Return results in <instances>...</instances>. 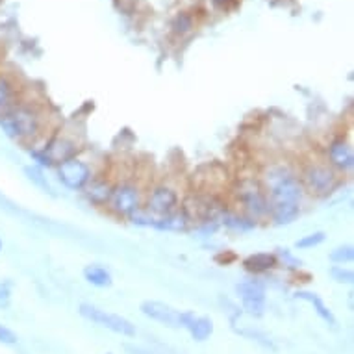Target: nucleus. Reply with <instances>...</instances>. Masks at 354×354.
<instances>
[{
	"label": "nucleus",
	"mask_w": 354,
	"mask_h": 354,
	"mask_svg": "<svg viewBox=\"0 0 354 354\" xmlns=\"http://www.w3.org/2000/svg\"><path fill=\"white\" fill-rule=\"evenodd\" d=\"M78 141L69 138V136H58V138H50L45 141L43 145L35 143L30 149V158L34 160V165L37 167H58L59 163L67 162L71 158L78 156Z\"/></svg>",
	"instance_id": "nucleus-3"
},
{
	"label": "nucleus",
	"mask_w": 354,
	"mask_h": 354,
	"mask_svg": "<svg viewBox=\"0 0 354 354\" xmlns=\"http://www.w3.org/2000/svg\"><path fill=\"white\" fill-rule=\"evenodd\" d=\"M124 351L128 354H156L149 351V348H143V347H136V345H124Z\"/></svg>",
	"instance_id": "nucleus-26"
},
{
	"label": "nucleus",
	"mask_w": 354,
	"mask_h": 354,
	"mask_svg": "<svg viewBox=\"0 0 354 354\" xmlns=\"http://www.w3.org/2000/svg\"><path fill=\"white\" fill-rule=\"evenodd\" d=\"M182 328L189 332V336L195 342L203 343L212 337L215 326L212 317H208V315H198L195 312L184 310V314H182Z\"/></svg>",
	"instance_id": "nucleus-12"
},
{
	"label": "nucleus",
	"mask_w": 354,
	"mask_h": 354,
	"mask_svg": "<svg viewBox=\"0 0 354 354\" xmlns=\"http://www.w3.org/2000/svg\"><path fill=\"white\" fill-rule=\"evenodd\" d=\"M78 314L84 317L89 323L100 326V328H106V330L113 332L117 336L122 337H134L138 334L136 330V325L130 319H127L124 315L113 314V312H108L104 308L95 306L91 302H82L78 306Z\"/></svg>",
	"instance_id": "nucleus-5"
},
{
	"label": "nucleus",
	"mask_w": 354,
	"mask_h": 354,
	"mask_svg": "<svg viewBox=\"0 0 354 354\" xmlns=\"http://www.w3.org/2000/svg\"><path fill=\"white\" fill-rule=\"evenodd\" d=\"M13 282L10 279H0V310H8L13 299Z\"/></svg>",
	"instance_id": "nucleus-23"
},
{
	"label": "nucleus",
	"mask_w": 354,
	"mask_h": 354,
	"mask_svg": "<svg viewBox=\"0 0 354 354\" xmlns=\"http://www.w3.org/2000/svg\"><path fill=\"white\" fill-rule=\"evenodd\" d=\"M84 189H86V197L89 203L95 204V206H106L110 201L113 186L104 178H91Z\"/></svg>",
	"instance_id": "nucleus-18"
},
{
	"label": "nucleus",
	"mask_w": 354,
	"mask_h": 354,
	"mask_svg": "<svg viewBox=\"0 0 354 354\" xmlns=\"http://www.w3.org/2000/svg\"><path fill=\"white\" fill-rule=\"evenodd\" d=\"M328 160L332 167L339 169L343 173H347L354 167V154L351 149V143L343 138H337L328 145Z\"/></svg>",
	"instance_id": "nucleus-13"
},
{
	"label": "nucleus",
	"mask_w": 354,
	"mask_h": 354,
	"mask_svg": "<svg viewBox=\"0 0 354 354\" xmlns=\"http://www.w3.org/2000/svg\"><path fill=\"white\" fill-rule=\"evenodd\" d=\"M24 174H26V178H28L35 187H39L43 193H48V195H54V187L50 186V182H48L47 174L41 167L37 165H28V167H24Z\"/></svg>",
	"instance_id": "nucleus-20"
},
{
	"label": "nucleus",
	"mask_w": 354,
	"mask_h": 354,
	"mask_svg": "<svg viewBox=\"0 0 354 354\" xmlns=\"http://www.w3.org/2000/svg\"><path fill=\"white\" fill-rule=\"evenodd\" d=\"M239 301H241V310L245 314L260 319L266 314V304H268V290L266 284L258 279H247L241 280L236 286Z\"/></svg>",
	"instance_id": "nucleus-9"
},
{
	"label": "nucleus",
	"mask_w": 354,
	"mask_h": 354,
	"mask_svg": "<svg viewBox=\"0 0 354 354\" xmlns=\"http://www.w3.org/2000/svg\"><path fill=\"white\" fill-rule=\"evenodd\" d=\"M279 266V256L274 252H254V254L247 256L243 260V268L252 274L268 273V271H273Z\"/></svg>",
	"instance_id": "nucleus-15"
},
{
	"label": "nucleus",
	"mask_w": 354,
	"mask_h": 354,
	"mask_svg": "<svg viewBox=\"0 0 354 354\" xmlns=\"http://www.w3.org/2000/svg\"><path fill=\"white\" fill-rule=\"evenodd\" d=\"M2 249H4V241H2V238H0V252H2Z\"/></svg>",
	"instance_id": "nucleus-27"
},
{
	"label": "nucleus",
	"mask_w": 354,
	"mask_h": 354,
	"mask_svg": "<svg viewBox=\"0 0 354 354\" xmlns=\"http://www.w3.org/2000/svg\"><path fill=\"white\" fill-rule=\"evenodd\" d=\"M260 182L268 193L271 223L277 227L291 225L301 215L304 197L299 176L288 165H271Z\"/></svg>",
	"instance_id": "nucleus-1"
},
{
	"label": "nucleus",
	"mask_w": 354,
	"mask_h": 354,
	"mask_svg": "<svg viewBox=\"0 0 354 354\" xmlns=\"http://www.w3.org/2000/svg\"><path fill=\"white\" fill-rule=\"evenodd\" d=\"M328 258H330V261L337 263V266L351 263V261L354 260V247L353 245H339V247H336V249H332Z\"/></svg>",
	"instance_id": "nucleus-21"
},
{
	"label": "nucleus",
	"mask_w": 354,
	"mask_h": 354,
	"mask_svg": "<svg viewBox=\"0 0 354 354\" xmlns=\"http://www.w3.org/2000/svg\"><path fill=\"white\" fill-rule=\"evenodd\" d=\"M143 203H145V208L143 209L149 215H152V219H162V217L174 214L176 209H180V193H178L176 186H173V184L160 182V184L149 189Z\"/></svg>",
	"instance_id": "nucleus-6"
},
{
	"label": "nucleus",
	"mask_w": 354,
	"mask_h": 354,
	"mask_svg": "<svg viewBox=\"0 0 354 354\" xmlns=\"http://www.w3.org/2000/svg\"><path fill=\"white\" fill-rule=\"evenodd\" d=\"M299 180L308 193H312L315 197H325L336 189L337 174L334 169L325 165V163L314 162L308 163L306 167L302 169Z\"/></svg>",
	"instance_id": "nucleus-7"
},
{
	"label": "nucleus",
	"mask_w": 354,
	"mask_h": 354,
	"mask_svg": "<svg viewBox=\"0 0 354 354\" xmlns=\"http://www.w3.org/2000/svg\"><path fill=\"white\" fill-rule=\"evenodd\" d=\"M236 201L241 209V215L252 221L254 225L258 221L269 217L268 193L260 180H256V178L239 180L238 187H236Z\"/></svg>",
	"instance_id": "nucleus-4"
},
{
	"label": "nucleus",
	"mask_w": 354,
	"mask_h": 354,
	"mask_svg": "<svg viewBox=\"0 0 354 354\" xmlns=\"http://www.w3.org/2000/svg\"><path fill=\"white\" fill-rule=\"evenodd\" d=\"M141 314L149 317V319L162 323V325L169 326V328H182V314L184 310L171 306L167 302L163 301H143L140 304Z\"/></svg>",
	"instance_id": "nucleus-11"
},
{
	"label": "nucleus",
	"mask_w": 354,
	"mask_h": 354,
	"mask_svg": "<svg viewBox=\"0 0 354 354\" xmlns=\"http://www.w3.org/2000/svg\"><path fill=\"white\" fill-rule=\"evenodd\" d=\"M0 343H2V345H10V347L19 343L17 334H15L10 326L2 325V323H0Z\"/></svg>",
	"instance_id": "nucleus-25"
},
{
	"label": "nucleus",
	"mask_w": 354,
	"mask_h": 354,
	"mask_svg": "<svg viewBox=\"0 0 354 354\" xmlns=\"http://www.w3.org/2000/svg\"><path fill=\"white\" fill-rule=\"evenodd\" d=\"M56 174H58L59 184L67 187V189H73V192H82L89 184V180L93 178L91 165L78 156L59 163L56 167Z\"/></svg>",
	"instance_id": "nucleus-10"
},
{
	"label": "nucleus",
	"mask_w": 354,
	"mask_h": 354,
	"mask_svg": "<svg viewBox=\"0 0 354 354\" xmlns=\"http://www.w3.org/2000/svg\"><path fill=\"white\" fill-rule=\"evenodd\" d=\"M82 274H84V280H86L87 284L100 288V290L113 286V274L102 263H87L84 271H82Z\"/></svg>",
	"instance_id": "nucleus-17"
},
{
	"label": "nucleus",
	"mask_w": 354,
	"mask_h": 354,
	"mask_svg": "<svg viewBox=\"0 0 354 354\" xmlns=\"http://www.w3.org/2000/svg\"><path fill=\"white\" fill-rule=\"evenodd\" d=\"M326 239V234L323 232V230H315V232L312 234H306V236H302L301 239H297L295 247L297 249H314V247H319L323 241Z\"/></svg>",
	"instance_id": "nucleus-22"
},
{
	"label": "nucleus",
	"mask_w": 354,
	"mask_h": 354,
	"mask_svg": "<svg viewBox=\"0 0 354 354\" xmlns=\"http://www.w3.org/2000/svg\"><path fill=\"white\" fill-rule=\"evenodd\" d=\"M108 354H111V353H108Z\"/></svg>",
	"instance_id": "nucleus-28"
},
{
	"label": "nucleus",
	"mask_w": 354,
	"mask_h": 354,
	"mask_svg": "<svg viewBox=\"0 0 354 354\" xmlns=\"http://www.w3.org/2000/svg\"><path fill=\"white\" fill-rule=\"evenodd\" d=\"M295 299H301V301L312 304V308H314V312L317 314V317H319L325 325L330 326V328H336L337 325L336 315L332 314V310L326 306V302L321 299V295H317V293H314V291L299 290L295 291Z\"/></svg>",
	"instance_id": "nucleus-14"
},
{
	"label": "nucleus",
	"mask_w": 354,
	"mask_h": 354,
	"mask_svg": "<svg viewBox=\"0 0 354 354\" xmlns=\"http://www.w3.org/2000/svg\"><path fill=\"white\" fill-rule=\"evenodd\" d=\"M47 110L37 102H24L23 99L4 113H0V130L15 143L32 147L39 143L47 132Z\"/></svg>",
	"instance_id": "nucleus-2"
},
{
	"label": "nucleus",
	"mask_w": 354,
	"mask_h": 354,
	"mask_svg": "<svg viewBox=\"0 0 354 354\" xmlns=\"http://www.w3.org/2000/svg\"><path fill=\"white\" fill-rule=\"evenodd\" d=\"M19 100L21 97H19L17 82L10 75H0V113L13 108Z\"/></svg>",
	"instance_id": "nucleus-19"
},
{
	"label": "nucleus",
	"mask_w": 354,
	"mask_h": 354,
	"mask_svg": "<svg viewBox=\"0 0 354 354\" xmlns=\"http://www.w3.org/2000/svg\"><path fill=\"white\" fill-rule=\"evenodd\" d=\"M192 223V217L186 212V208L176 209L174 214L167 215V217H162V219L154 221L152 228L156 230H165V232H184L189 227Z\"/></svg>",
	"instance_id": "nucleus-16"
},
{
	"label": "nucleus",
	"mask_w": 354,
	"mask_h": 354,
	"mask_svg": "<svg viewBox=\"0 0 354 354\" xmlns=\"http://www.w3.org/2000/svg\"><path fill=\"white\" fill-rule=\"evenodd\" d=\"M330 277L339 284H353L354 282L353 269L345 268V266H334L330 269Z\"/></svg>",
	"instance_id": "nucleus-24"
},
{
	"label": "nucleus",
	"mask_w": 354,
	"mask_h": 354,
	"mask_svg": "<svg viewBox=\"0 0 354 354\" xmlns=\"http://www.w3.org/2000/svg\"><path fill=\"white\" fill-rule=\"evenodd\" d=\"M106 206L119 217H130L143 208V192L136 182H119L111 189L110 201Z\"/></svg>",
	"instance_id": "nucleus-8"
}]
</instances>
